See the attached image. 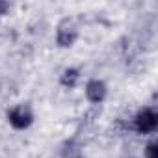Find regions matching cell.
<instances>
[{"instance_id": "obj_1", "label": "cell", "mask_w": 158, "mask_h": 158, "mask_svg": "<svg viewBox=\"0 0 158 158\" xmlns=\"http://www.w3.org/2000/svg\"><path fill=\"white\" fill-rule=\"evenodd\" d=\"M80 37V30L78 24L73 17H61L56 24V32H54V41L58 48H71L74 47V43Z\"/></svg>"}, {"instance_id": "obj_2", "label": "cell", "mask_w": 158, "mask_h": 158, "mask_svg": "<svg viewBox=\"0 0 158 158\" xmlns=\"http://www.w3.org/2000/svg\"><path fill=\"white\" fill-rule=\"evenodd\" d=\"M132 130L141 136H152L158 130V112L152 106H143L132 117Z\"/></svg>"}, {"instance_id": "obj_3", "label": "cell", "mask_w": 158, "mask_h": 158, "mask_svg": "<svg viewBox=\"0 0 158 158\" xmlns=\"http://www.w3.org/2000/svg\"><path fill=\"white\" fill-rule=\"evenodd\" d=\"M6 119L13 130H26L34 125L35 115H34V110L28 102H19L6 112Z\"/></svg>"}, {"instance_id": "obj_4", "label": "cell", "mask_w": 158, "mask_h": 158, "mask_svg": "<svg viewBox=\"0 0 158 158\" xmlns=\"http://www.w3.org/2000/svg\"><path fill=\"white\" fill-rule=\"evenodd\" d=\"M84 97L91 106H102L108 99V84L102 78H89L84 86Z\"/></svg>"}, {"instance_id": "obj_5", "label": "cell", "mask_w": 158, "mask_h": 158, "mask_svg": "<svg viewBox=\"0 0 158 158\" xmlns=\"http://www.w3.org/2000/svg\"><path fill=\"white\" fill-rule=\"evenodd\" d=\"M80 69L78 67H65L61 73H60V78H58V82L61 88L65 89H74L78 84H80Z\"/></svg>"}, {"instance_id": "obj_6", "label": "cell", "mask_w": 158, "mask_h": 158, "mask_svg": "<svg viewBox=\"0 0 158 158\" xmlns=\"http://www.w3.org/2000/svg\"><path fill=\"white\" fill-rule=\"evenodd\" d=\"M60 158H84L82 145L78 143L74 138L63 141V145H61V149H60Z\"/></svg>"}, {"instance_id": "obj_7", "label": "cell", "mask_w": 158, "mask_h": 158, "mask_svg": "<svg viewBox=\"0 0 158 158\" xmlns=\"http://www.w3.org/2000/svg\"><path fill=\"white\" fill-rule=\"evenodd\" d=\"M143 158H158V141L151 138L143 147Z\"/></svg>"}, {"instance_id": "obj_8", "label": "cell", "mask_w": 158, "mask_h": 158, "mask_svg": "<svg viewBox=\"0 0 158 158\" xmlns=\"http://www.w3.org/2000/svg\"><path fill=\"white\" fill-rule=\"evenodd\" d=\"M101 117V106H89V110L84 114V125H93Z\"/></svg>"}, {"instance_id": "obj_9", "label": "cell", "mask_w": 158, "mask_h": 158, "mask_svg": "<svg viewBox=\"0 0 158 158\" xmlns=\"http://www.w3.org/2000/svg\"><path fill=\"white\" fill-rule=\"evenodd\" d=\"M10 11H11V4L8 2V0H0V19L6 17Z\"/></svg>"}]
</instances>
